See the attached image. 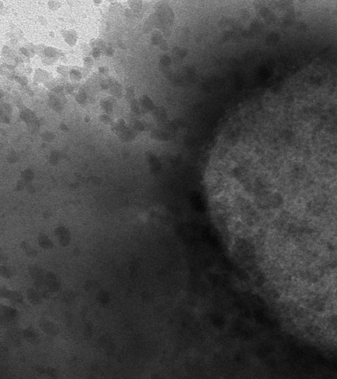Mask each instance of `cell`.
<instances>
[{"instance_id": "17", "label": "cell", "mask_w": 337, "mask_h": 379, "mask_svg": "<svg viewBox=\"0 0 337 379\" xmlns=\"http://www.w3.org/2000/svg\"><path fill=\"white\" fill-rule=\"evenodd\" d=\"M76 100L78 103L81 105L85 104V101L86 100V94L83 90H81L80 92L76 96Z\"/></svg>"}, {"instance_id": "1", "label": "cell", "mask_w": 337, "mask_h": 379, "mask_svg": "<svg viewBox=\"0 0 337 379\" xmlns=\"http://www.w3.org/2000/svg\"><path fill=\"white\" fill-rule=\"evenodd\" d=\"M1 321L5 325L12 324L17 321L19 313L16 309L7 305H1Z\"/></svg>"}, {"instance_id": "2", "label": "cell", "mask_w": 337, "mask_h": 379, "mask_svg": "<svg viewBox=\"0 0 337 379\" xmlns=\"http://www.w3.org/2000/svg\"><path fill=\"white\" fill-rule=\"evenodd\" d=\"M29 272L36 286L42 288L44 284H46V275L41 268L36 265H32L29 268Z\"/></svg>"}, {"instance_id": "25", "label": "cell", "mask_w": 337, "mask_h": 379, "mask_svg": "<svg viewBox=\"0 0 337 379\" xmlns=\"http://www.w3.org/2000/svg\"><path fill=\"white\" fill-rule=\"evenodd\" d=\"M106 53H107V54H108V55H111L112 54H113V49H112L111 48H108V49H107V50H106Z\"/></svg>"}, {"instance_id": "9", "label": "cell", "mask_w": 337, "mask_h": 379, "mask_svg": "<svg viewBox=\"0 0 337 379\" xmlns=\"http://www.w3.org/2000/svg\"><path fill=\"white\" fill-rule=\"evenodd\" d=\"M38 244L39 246H40L42 249H44V250H49V249H52L53 247V244L52 242L49 240V238L44 235V234H41L38 236Z\"/></svg>"}, {"instance_id": "20", "label": "cell", "mask_w": 337, "mask_h": 379, "mask_svg": "<svg viewBox=\"0 0 337 379\" xmlns=\"http://www.w3.org/2000/svg\"><path fill=\"white\" fill-rule=\"evenodd\" d=\"M35 370L38 372L40 373L41 375H45L46 374V367L44 366H41V365H36L35 367Z\"/></svg>"}, {"instance_id": "4", "label": "cell", "mask_w": 337, "mask_h": 379, "mask_svg": "<svg viewBox=\"0 0 337 379\" xmlns=\"http://www.w3.org/2000/svg\"><path fill=\"white\" fill-rule=\"evenodd\" d=\"M46 285L48 289L52 293H55L61 290V283L58 276L53 272H48L46 274Z\"/></svg>"}, {"instance_id": "16", "label": "cell", "mask_w": 337, "mask_h": 379, "mask_svg": "<svg viewBox=\"0 0 337 379\" xmlns=\"http://www.w3.org/2000/svg\"><path fill=\"white\" fill-rule=\"evenodd\" d=\"M101 105H102V108L107 113H111L112 111H113V106H112L111 103L108 100H107V99L102 100V101H101Z\"/></svg>"}, {"instance_id": "5", "label": "cell", "mask_w": 337, "mask_h": 379, "mask_svg": "<svg viewBox=\"0 0 337 379\" xmlns=\"http://www.w3.org/2000/svg\"><path fill=\"white\" fill-rule=\"evenodd\" d=\"M41 330L46 335L51 336H56L59 333V329L52 321L48 319H42L39 322Z\"/></svg>"}, {"instance_id": "11", "label": "cell", "mask_w": 337, "mask_h": 379, "mask_svg": "<svg viewBox=\"0 0 337 379\" xmlns=\"http://www.w3.org/2000/svg\"><path fill=\"white\" fill-rule=\"evenodd\" d=\"M49 105L53 110H55L56 111H61V109H62V107H61L60 99L56 97V96L52 95L49 98Z\"/></svg>"}, {"instance_id": "8", "label": "cell", "mask_w": 337, "mask_h": 379, "mask_svg": "<svg viewBox=\"0 0 337 379\" xmlns=\"http://www.w3.org/2000/svg\"><path fill=\"white\" fill-rule=\"evenodd\" d=\"M26 295L28 301L33 305H38L42 303V295L34 288H29L26 292Z\"/></svg>"}, {"instance_id": "10", "label": "cell", "mask_w": 337, "mask_h": 379, "mask_svg": "<svg viewBox=\"0 0 337 379\" xmlns=\"http://www.w3.org/2000/svg\"><path fill=\"white\" fill-rule=\"evenodd\" d=\"M21 247L28 257L33 258L37 256V251L33 249L26 242H22L21 244Z\"/></svg>"}, {"instance_id": "22", "label": "cell", "mask_w": 337, "mask_h": 379, "mask_svg": "<svg viewBox=\"0 0 337 379\" xmlns=\"http://www.w3.org/2000/svg\"><path fill=\"white\" fill-rule=\"evenodd\" d=\"M42 136L44 140H46L47 141L52 140L53 138V134L49 133V132H46V133L43 134V135H42Z\"/></svg>"}, {"instance_id": "14", "label": "cell", "mask_w": 337, "mask_h": 379, "mask_svg": "<svg viewBox=\"0 0 337 379\" xmlns=\"http://www.w3.org/2000/svg\"><path fill=\"white\" fill-rule=\"evenodd\" d=\"M47 376L53 378H58L59 376V371L54 367H46V374Z\"/></svg>"}, {"instance_id": "21", "label": "cell", "mask_w": 337, "mask_h": 379, "mask_svg": "<svg viewBox=\"0 0 337 379\" xmlns=\"http://www.w3.org/2000/svg\"><path fill=\"white\" fill-rule=\"evenodd\" d=\"M48 5H49V7L50 9H52V10H55V9H58L59 7L60 3L58 2L53 1V2H49L48 3Z\"/></svg>"}, {"instance_id": "7", "label": "cell", "mask_w": 337, "mask_h": 379, "mask_svg": "<svg viewBox=\"0 0 337 379\" xmlns=\"http://www.w3.org/2000/svg\"><path fill=\"white\" fill-rule=\"evenodd\" d=\"M55 234L61 246L65 247L69 245L71 241V234L69 231L66 228L63 227H58L55 231Z\"/></svg>"}, {"instance_id": "15", "label": "cell", "mask_w": 337, "mask_h": 379, "mask_svg": "<svg viewBox=\"0 0 337 379\" xmlns=\"http://www.w3.org/2000/svg\"><path fill=\"white\" fill-rule=\"evenodd\" d=\"M65 41L68 43L71 46H73V45L75 44L76 42V36L74 35L73 33L71 32H67L66 35H65Z\"/></svg>"}, {"instance_id": "19", "label": "cell", "mask_w": 337, "mask_h": 379, "mask_svg": "<svg viewBox=\"0 0 337 379\" xmlns=\"http://www.w3.org/2000/svg\"><path fill=\"white\" fill-rule=\"evenodd\" d=\"M70 75L72 79H75V80H80L81 78V73L76 70H72L70 73Z\"/></svg>"}, {"instance_id": "23", "label": "cell", "mask_w": 337, "mask_h": 379, "mask_svg": "<svg viewBox=\"0 0 337 379\" xmlns=\"http://www.w3.org/2000/svg\"><path fill=\"white\" fill-rule=\"evenodd\" d=\"M101 120H102L103 122H108L110 121V118L108 115H102V117H101Z\"/></svg>"}, {"instance_id": "12", "label": "cell", "mask_w": 337, "mask_h": 379, "mask_svg": "<svg viewBox=\"0 0 337 379\" xmlns=\"http://www.w3.org/2000/svg\"><path fill=\"white\" fill-rule=\"evenodd\" d=\"M0 274H1V276L2 277L6 279H10L13 275L12 272H11V270L9 269V268L6 267V266L3 265L1 266V267H0Z\"/></svg>"}, {"instance_id": "27", "label": "cell", "mask_w": 337, "mask_h": 379, "mask_svg": "<svg viewBox=\"0 0 337 379\" xmlns=\"http://www.w3.org/2000/svg\"><path fill=\"white\" fill-rule=\"evenodd\" d=\"M99 72H105V68H103V67L99 68Z\"/></svg>"}, {"instance_id": "26", "label": "cell", "mask_w": 337, "mask_h": 379, "mask_svg": "<svg viewBox=\"0 0 337 379\" xmlns=\"http://www.w3.org/2000/svg\"><path fill=\"white\" fill-rule=\"evenodd\" d=\"M21 52H22V53H24L25 55H27V56H29V52H28V51H27V50H26L25 48H21Z\"/></svg>"}, {"instance_id": "18", "label": "cell", "mask_w": 337, "mask_h": 379, "mask_svg": "<svg viewBox=\"0 0 337 379\" xmlns=\"http://www.w3.org/2000/svg\"><path fill=\"white\" fill-rule=\"evenodd\" d=\"M44 53L49 58H54L57 55L58 53L56 50L52 48H48L44 51Z\"/></svg>"}, {"instance_id": "24", "label": "cell", "mask_w": 337, "mask_h": 379, "mask_svg": "<svg viewBox=\"0 0 337 379\" xmlns=\"http://www.w3.org/2000/svg\"><path fill=\"white\" fill-rule=\"evenodd\" d=\"M100 55V51L98 48H95L93 52V56L94 58H98Z\"/></svg>"}, {"instance_id": "3", "label": "cell", "mask_w": 337, "mask_h": 379, "mask_svg": "<svg viewBox=\"0 0 337 379\" xmlns=\"http://www.w3.org/2000/svg\"><path fill=\"white\" fill-rule=\"evenodd\" d=\"M0 296L2 298L6 299L7 300L15 303L22 304L24 302V298L21 293L15 290L8 289L5 287L1 288Z\"/></svg>"}, {"instance_id": "13", "label": "cell", "mask_w": 337, "mask_h": 379, "mask_svg": "<svg viewBox=\"0 0 337 379\" xmlns=\"http://www.w3.org/2000/svg\"><path fill=\"white\" fill-rule=\"evenodd\" d=\"M33 117H34V115L32 113V112L29 109H25L24 111H22L21 113V118L22 120H24L26 122L32 120Z\"/></svg>"}, {"instance_id": "6", "label": "cell", "mask_w": 337, "mask_h": 379, "mask_svg": "<svg viewBox=\"0 0 337 379\" xmlns=\"http://www.w3.org/2000/svg\"><path fill=\"white\" fill-rule=\"evenodd\" d=\"M22 335L30 344L37 346L41 342L40 335L32 326H29L22 332Z\"/></svg>"}]
</instances>
